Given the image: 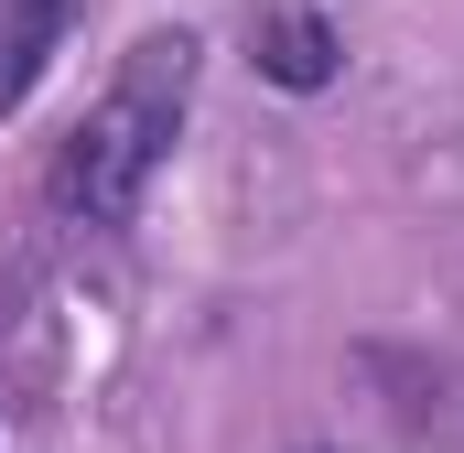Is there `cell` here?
<instances>
[{"label":"cell","instance_id":"6da1fadb","mask_svg":"<svg viewBox=\"0 0 464 453\" xmlns=\"http://www.w3.org/2000/svg\"><path fill=\"white\" fill-rule=\"evenodd\" d=\"M195 109V33H140L130 54H119V76L98 87V109L65 130V151H54V217L65 226H119L140 206V184L162 173V151H173V130Z\"/></svg>","mask_w":464,"mask_h":453},{"label":"cell","instance_id":"7a4b0ae2","mask_svg":"<svg viewBox=\"0 0 464 453\" xmlns=\"http://www.w3.org/2000/svg\"><path fill=\"white\" fill-rule=\"evenodd\" d=\"M259 76H270V87H292V98H314V87L335 76V33H324L314 11L270 0V11H259Z\"/></svg>","mask_w":464,"mask_h":453},{"label":"cell","instance_id":"3957f363","mask_svg":"<svg viewBox=\"0 0 464 453\" xmlns=\"http://www.w3.org/2000/svg\"><path fill=\"white\" fill-rule=\"evenodd\" d=\"M54 43H65V0H0V119L44 87Z\"/></svg>","mask_w":464,"mask_h":453}]
</instances>
